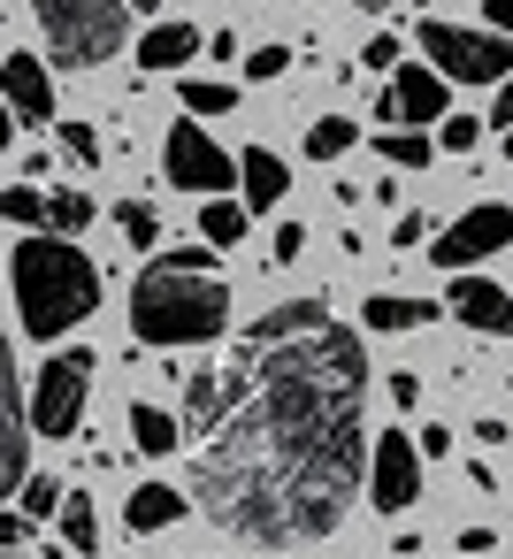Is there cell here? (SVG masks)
Masks as SVG:
<instances>
[{"mask_svg":"<svg viewBox=\"0 0 513 559\" xmlns=\"http://www.w3.org/2000/svg\"><path fill=\"white\" fill-rule=\"evenodd\" d=\"M368 360L322 299L269 307L223 360V406L192 452L215 528L291 551L330 536L368 483Z\"/></svg>","mask_w":513,"mask_h":559,"instance_id":"obj_1","label":"cell"},{"mask_svg":"<svg viewBox=\"0 0 513 559\" xmlns=\"http://www.w3.org/2000/svg\"><path fill=\"white\" fill-rule=\"evenodd\" d=\"M131 330L139 345H215L230 330V284L207 246L154 253L146 276L131 284Z\"/></svg>","mask_w":513,"mask_h":559,"instance_id":"obj_2","label":"cell"},{"mask_svg":"<svg viewBox=\"0 0 513 559\" xmlns=\"http://www.w3.org/2000/svg\"><path fill=\"white\" fill-rule=\"evenodd\" d=\"M9 284H16V322H24V337H39V345H55L62 330H77V322L100 307V269H93L70 238H55V230L16 238Z\"/></svg>","mask_w":513,"mask_h":559,"instance_id":"obj_3","label":"cell"},{"mask_svg":"<svg viewBox=\"0 0 513 559\" xmlns=\"http://www.w3.org/2000/svg\"><path fill=\"white\" fill-rule=\"evenodd\" d=\"M32 16L62 70H100L131 39V0H32Z\"/></svg>","mask_w":513,"mask_h":559,"instance_id":"obj_4","label":"cell"},{"mask_svg":"<svg viewBox=\"0 0 513 559\" xmlns=\"http://www.w3.org/2000/svg\"><path fill=\"white\" fill-rule=\"evenodd\" d=\"M414 47H421V62H429L437 78H452V85H505V78H513V39L490 32V24L467 32V24H437V16H429Z\"/></svg>","mask_w":513,"mask_h":559,"instance_id":"obj_5","label":"cell"},{"mask_svg":"<svg viewBox=\"0 0 513 559\" xmlns=\"http://www.w3.org/2000/svg\"><path fill=\"white\" fill-rule=\"evenodd\" d=\"M93 353H55V360H39V376H32V429L39 437H77L85 429V399H93Z\"/></svg>","mask_w":513,"mask_h":559,"instance_id":"obj_6","label":"cell"},{"mask_svg":"<svg viewBox=\"0 0 513 559\" xmlns=\"http://www.w3.org/2000/svg\"><path fill=\"white\" fill-rule=\"evenodd\" d=\"M162 177L177 185V192H207V200H230L238 192V154H223L200 123H169V139H162Z\"/></svg>","mask_w":513,"mask_h":559,"instance_id":"obj_7","label":"cell"},{"mask_svg":"<svg viewBox=\"0 0 513 559\" xmlns=\"http://www.w3.org/2000/svg\"><path fill=\"white\" fill-rule=\"evenodd\" d=\"M513 246V207L505 200H475L467 215H452L444 230H437V246H429V261L437 269H475V261H490V253H505Z\"/></svg>","mask_w":513,"mask_h":559,"instance_id":"obj_8","label":"cell"},{"mask_svg":"<svg viewBox=\"0 0 513 559\" xmlns=\"http://www.w3.org/2000/svg\"><path fill=\"white\" fill-rule=\"evenodd\" d=\"M414 498H421V444L406 429H383L375 460H368V506L375 513H406Z\"/></svg>","mask_w":513,"mask_h":559,"instance_id":"obj_9","label":"cell"},{"mask_svg":"<svg viewBox=\"0 0 513 559\" xmlns=\"http://www.w3.org/2000/svg\"><path fill=\"white\" fill-rule=\"evenodd\" d=\"M452 78H437L429 62H406L391 85H383V100H375V123H414V131H429V123H444L452 116V93H444Z\"/></svg>","mask_w":513,"mask_h":559,"instance_id":"obj_10","label":"cell"},{"mask_svg":"<svg viewBox=\"0 0 513 559\" xmlns=\"http://www.w3.org/2000/svg\"><path fill=\"white\" fill-rule=\"evenodd\" d=\"M444 307H452L475 337H513V292H498L490 276H452Z\"/></svg>","mask_w":513,"mask_h":559,"instance_id":"obj_11","label":"cell"},{"mask_svg":"<svg viewBox=\"0 0 513 559\" xmlns=\"http://www.w3.org/2000/svg\"><path fill=\"white\" fill-rule=\"evenodd\" d=\"M0 85H9L16 123H55V78H47L39 55H9V62H0Z\"/></svg>","mask_w":513,"mask_h":559,"instance_id":"obj_12","label":"cell"},{"mask_svg":"<svg viewBox=\"0 0 513 559\" xmlns=\"http://www.w3.org/2000/svg\"><path fill=\"white\" fill-rule=\"evenodd\" d=\"M238 192H246V207H253V215H269V207L291 192V169H284V154H269V146H246V154H238Z\"/></svg>","mask_w":513,"mask_h":559,"instance_id":"obj_13","label":"cell"},{"mask_svg":"<svg viewBox=\"0 0 513 559\" xmlns=\"http://www.w3.org/2000/svg\"><path fill=\"white\" fill-rule=\"evenodd\" d=\"M200 47H207V39H200L192 24H154V32H146L131 55H139V70H146V78H169V70H184Z\"/></svg>","mask_w":513,"mask_h":559,"instance_id":"obj_14","label":"cell"},{"mask_svg":"<svg viewBox=\"0 0 513 559\" xmlns=\"http://www.w3.org/2000/svg\"><path fill=\"white\" fill-rule=\"evenodd\" d=\"M123 521H131L139 536H162L169 521H184V490H177V483H139V490L123 498Z\"/></svg>","mask_w":513,"mask_h":559,"instance_id":"obj_15","label":"cell"},{"mask_svg":"<svg viewBox=\"0 0 513 559\" xmlns=\"http://www.w3.org/2000/svg\"><path fill=\"white\" fill-rule=\"evenodd\" d=\"M429 314H437V307H429V299H406V292H375V299L360 307V322H368V330H391V337H398V330H421Z\"/></svg>","mask_w":513,"mask_h":559,"instance_id":"obj_16","label":"cell"},{"mask_svg":"<svg viewBox=\"0 0 513 559\" xmlns=\"http://www.w3.org/2000/svg\"><path fill=\"white\" fill-rule=\"evenodd\" d=\"M131 444H139V452H154V460H169V452L184 444V421H177V414H162V406H131Z\"/></svg>","mask_w":513,"mask_h":559,"instance_id":"obj_17","label":"cell"},{"mask_svg":"<svg viewBox=\"0 0 513 559\" xmlns=\"http://www.w3.org/2000/svg\"><path fill=\"white\" fill-rule=\"evenodd\" d=\"M353 139H360L353 116H314V123H307V162H345Z\"/></svg>","mask_w":513,"mask_h":559,"instance_id":"obj_18","label":"cell"},{"mask_svg":"<svg viewBox=\"0 0 513 559\" xmlns=\"http://www.w3.org/2000/svg\"><path fill=\"white\" fill-rule=\"evenodd\" d=\"M375 154H383L391 169H429L437 139H429V131H383V139H375Z\"/></svg>","mask_w":513,"mask_h":559,"instance_id":"obj_19","label":"cell"},{"mask_svg":"<svg viewBox=\"0 0 513 559\" xmlns=\"http://www.w3.org/2000/svg\"><path fill=\"white\" fill-rule=\"evenodd\" d=\"M62 536H70V551H100V513H93V490H70V506H62Z\"/></svg>","mask_w":513,"mask_h":559,"instance_id":"obj_20","label":"cell"},{"mask_svg":"<svg viewBox=\"0 0 513 559\" xmlns=\"http://www.w3.org/2000/svg\"><path fill=\"white\" fill-rule=\"evenodd\" d=\"M230 108H238V93L223 78H184V116H230Z\"/></svg>","mask_w":513,"mask_h":559,"instance_id":"obj_21","label":"cell"},{"mask_svg":"<svg viewBox=\"0 0 513 559\" xmlns=\"http://www.w3.org/2000/svg\"><path fill=\"white\" fill-rule=\"evenodd\" d=\"M85 223H93V200L85 192H47V230L55 238H77Z\"/></svg>","mask_w":513,"mask_h":559,"instance_id":"obj_22","label":"cell"},{"mask_svg":"<svg viewBox=\"0 0 513 559\" xmlns=\"http://www.w3.org/2000/svg\"><path fill=\"white\" fill-rule=\"evenodd\" d=\"M246 215H253L246 200H207V215H200V230H207L215 246H238V238H246Z\"/></svg>","mask_w":513,"mask_h":559,"instance_id":"obj_23","label":"cell"},{"mask_svg":"<svg viewBox=\"0 0 513 559\" xmlns=\"http://www.w3.org/2000/svg\"><path fill=\"white\" fill-rule=\"evenodd\" d=\"M62 506H70V483L62 475H32L24 483V513L32 521H62Z\"/></svg>","mask_w":513,"mask_h":559,"instance_id":"obj_24","label":"cell"},{"mask_svg":"<svg viewBox=\"0 0 513 559\" xmlns=\"http://www.w3.org/2000/svg\"><path fill=\"white\" fill-rule=\"evenodd\" d=\"M0 215H9V223L32 238V230L47 223V192H32V185H9V192H0Z\"/></svg>","mask_w":513,"mask_h":559,"instance_id":"obj_25","label":"cell"},{"mask_svg":"<svg viewBox=\"0 0 513 559\" xmlns=\"http://www.w3.org/2000/svg\"><path fill=\"white\" fill-rule=\"evenodd\" d=\"M116 230H123V246H162V215L146 200H123L116 207Z\"/></svg>","mask_w":513,"mask_h":559,"instance_id":"obj_26","label":"cell"},{"mask_svg":"<svg viewBox=\"0 0 513 559\" xmlns=\"http://www.w3.org/2000/svg\"><path fill=\"white\" fill-rule=\"evenodd\" d=\"M437 146H444V154H475V146H482V116H444V123H437Z\"/></svg>","mask_w":513,"mask_h":559,"instance_id":"obj_27","label":"cell"},{"mask_svg":"<svg viewBox=\"0 0 513 559\" xmlns=\"http://www.w3.org/2000/svg\"><path fill=\"white\" fill-rule=\"evenodd\" d=\"M284 70H291V47H253V55H246V78H253V85H269V78H284Z\"/></svg>","mask_w":513,"mask_h":559,"instance_id":"obj_28","label":"cell"},{"mask_svg":"<svg viewBox=\"0 0 513 559\" xmlns=\"http://www.w3.org/2000/svg\"><path fill=\"white\" fill-rule=\"evenodd\" d=\"M55 131H62V146H70V162L100 169V139H93V123H55Z\"/></svg>","mask_w":513,"mask_h":559,"instance_id":"obj_29","label":"cell"},{"mask_svg":"<svg viewBox=\"0 0 513 559\" xmlns=\"http://www.w3.org/2000/svg\"><path fill=\"white\" fill-rule=\"evenodd\" d=\"M360 62H368V70H391V78H398V70H406V62H398V39H391V32H375V39H368V55H360Z\"/></svg>","mask_w":513,"mask_h":559,"instance_id":"obj_30","label":"cell"},{"mask_svg":"<svg viewBox=\"0 0 513 559\" xmlns=\"http://www.w3.org/2000/svg\"><path fill=\"white\" fill-rule=\"evenodd\" d=\"M383 391H391V406H398V414H414V406H421V376H414V368H398Z\"/></svg>","mask_w":513,"mask_h":559,"instance_id":"obj_31","label":"cell"},{"mask_svg":"<svg viewBox=\"0 0 513 559\" xmlns=\"http://www.w3.org/2000/svg\"><path fill=\"white\" fill-rule=\"evenodd\" d=\"M24 536H32V513L9 506V513H0V551H24Z\"/></svg>","mask_w":513,"mask_h":559,"instance_id":"obj_32","label":"cell"},{"mask_svg":"<svg viewBox=\"0 0 513 559\" xmlns=\"http://www.w3.org/2000/svg\"><path fill=\"white\" fill-rule=\"evenodd\" d=\"M269 253H276V261H299V253H307V230H299V223H276Z\"/></svg>","mask_w":513,"mask_h":559,"instance_id":"obj_33","label":"cell"},{"mask_svg":"<svg viewBox=\"0 0 513 559\" xmlns=\"http://www.w3.org/2000/svg\"><path fill=\"white\" fill-rule=\"evenodd\" d=\"M421 238H429V215H414V207H406V215H398V230H391V246H421Z\"/></svg>","mask_w":513,"mask_h":559,"instance_id":"obj_34","label":"cell"},{"mask_svg":"<svg viewBox=\"0 0 513 559\" xmlns=\"http://www.w3.org/2000/svg\"><path fill=\"white\" fill-rule=\"evenodd\" d=\"M482 123H498V131H513V78L498 85V100H490V116H482Z\"/></svg>","mask_w":513,"mask_h":559,"instance_id":"obj_35","label":"cell"},{"mask_svg":"<svg viewBox=\"0 0 513 559\" xmlns=\"http://www.w3.org/2000/svg\"><path fill=\"white\" fill-rule=\"evenodd\" d=\"M482 16H490V32H505V39H513V0H482Z\"/></svg>","mask_w":513,"mask_h":559,"instance_id":"obj_36","label":"cell"},{"mask_svg":"<svg viewBox=\"0 0 513 559\" xmlns=\"http://www.w3.org/2000/svg\"><path fill=\"white\" fill-rule=\"evenodd\" d=\"M460 551H467V559H482V551H498V536H490V528H467V536H460Z\"/></svg>","mask_w":513,"mask_h":559,"instance_id":"obj_37","label":"cell"},{"mask_svg":"<svg viewBox=\"0 0 513 559\" xmlns=\"http://www.w3.org/2000/svg\"><path fill=\"white\" fill-rule=\"evenodd\" d=\"M353 9H360V16H383V9H391V0H353Z\"/></svg>","mask_w":513,"mask_h":559,"instance_id":"obj_38","label":"cell"},{"mask_svg":"<svg viewBox=\"0 0 513 559\" xmlns=\"http://www.w3.org/2000/svg\"><path fill=\"white\" fill-rule=\"evenodd\" d=\"M146 9H162V0H131V16H146Z\"/></svg>","mask_w":513,"mask_h":559,"instance_id":"obj_39","label":"cell"},{"mask_svg":"<svg viewBox=\"0 0 513 559\" xmlns=\"http://www.w3.org/2000/svg\"><path fill=\"white\" fill-rule=\"evenodd\" d=\"M9 559H32V551H9Z\"/></svg>","mask_w":513,"mask_h":559,"instance_id":"obj_40","label":"cell"}]
</instances>
